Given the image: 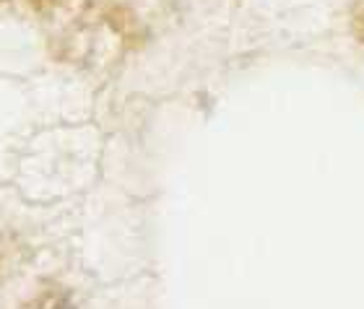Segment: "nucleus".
<instances>
[{
	"label": "nucleus",
	"mask_w": 364,
	"mask_h": 309,
	"mask_svg": "<svg viewBox=\"0 0 364 309\" xmlns=\"http://www.w3.org/2000/svg\"><path fill=\"white\" fill-rule=\"evenodd\" d=\"M37 309H76L73 304H70V299L65 294H60V291H53V294H47L42 302H39Z\"/></svg>",
	"instance_id": "obj_1"
}]
</instances>
